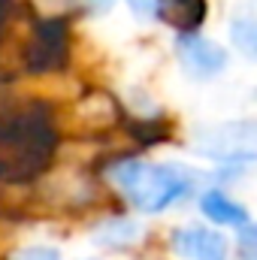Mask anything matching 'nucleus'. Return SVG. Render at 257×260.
<instances>
[{"mask_svg":"<svg viewBox=\"0 0 257 260\" xmlns=\"http://www.w3.org/2000/svg\"><path fill=\"white\" fill-rule=\"evenodd\" d=\"M109 176L115 188L142 212H164L167 206L188 197L197 185L194 173L179 164L124 160V164H115Z\"/></svg>","mask_w":257,"mask_h":260,"instance_id":"obj_1","label":"nucleus"},{"mask_svg":"<svg viewBox=\"0 0 257 260\" xmlns=\"http://www.w3.org/2000/svg\"><path fill=\"white\" fill-rule=\"evenodd\" d=\"M179 61L194 79H212L227 67V52L200 34H185L179 40Z\"/></svg>","mask_w":257,"mask_h":260,"instance_id":"obj_2","label":"nucleus"},{"mask_svg":"<svg viewBox=\"0 0 257 260\" xmlns=\"http://www.w3.org/2000/svg\"><path fill=\"white\" fill-rule=\"evenodd\" d=\"M203 151L209 157H257V124H227L203 136Z\"/></svg>","mask_w":257,"mask_h":260,"instance_id":"obj_3","label":"nucleus"},{"mask_svg":"<svg viewBox=\"0 0 257 260\" xmlns=\"http://www.w3.org/2000/svg\"><path fill=\"white\" fill-rule=\"evenodd\" d=\"M176 251L185 260H227V239L209 227H185L173 236Z\"/></svg>","mask_w":257,"mask_h":260,"instance_id":"obj_4","label":"nucleus"},{"mask_svg":"<svg viewBox=\"0 0 257 260\" xmlns=\"http://www.w3.org/2000/svg\"><path fill=\"white\" fill-rule=\"evenodd\" d=\"M61 61H64V24L61 21H46L37 34L34 67L37 70H52Z\"/></svg>","mask_w":257,"mask_h":260,"instance_id":"obj_5","label":"nucleus"},{"mask_svg":"<svg viewBox=\"0 0 257 260\" xmlns=\"http://www.w3.org/2000/svg\"><path fill=\"white\" fill-rule=\"evenodd\" d=\"M200 209H203V215H206L209 221H215V224H227V227H242V224H248V212H245L239 203H233L230 197H224L221 191L203 194Z\"/></svg>","mask_w":257,"mask_h":260,"instance_id":"obj_6","label":"nucleus"},{"mask_svg":"<svg viewBox=\"0 0 257 260\" xmlns=\"http://www.w3.org/2000/svg\"><path fill=\"white\" fill-rule=\"evenodd\" d=\"M157 9H164L176 27L182 30H194L203 21L206 12V0H157Z\"/></svg>","mask_w":257,"mask_h":260,"instance_id":"obj_7","label":"nucleus"},{"mask_svg":"<svg viewBox=\"0 0 257 260\" xmlns=\"http://www.w3.org/2000/svg\"><path fill=\"white\" fill-rule=\"evenodd\" d=\"M230 40L245 58L257 61V12H239L230 21Z\"/></svg>","mask_w":257,"mask_h":260,"instance_id":"obj_8","label":"nucleus"},{"mask_svg":"<svg viewBox=\"0 0 257 260\" xmlns=\"http://www.w3.org/2000/svg\"><path fill=\"white\" fill-rule=\"evenodd\" d=\"M94 236H97L100 242H106V245H130V242H136V239L142 236V230H139V224L130 221V218H115V221H106Z\"/></svg>","mask_w":257,"mask_h":260,"instance_id":"obj_9","label":"nucleus"},{"mask_svg":"<svg viewBox=\"0 0 257 260\" xmlns=\"http://www.w3.org/2000/svg\"><path fill=\"white\" fill-rule=\"evenodd\" d=\"M239 260H257V224L239 227Z\"/></svg>","mask_w":257,"mask_h":260,"instance_id":"obj_10","label":"nucleus"},{"mask_svg":"<svg viewBox=\"0 0 257 260\" xmlns=\"http://www.w3.org/2000/svg\"><path fill=\"white\" fill-rule=\"evenodd\" d=\"M124 3L130 6V12H133L136 18H145V21H148V18L157 15V0H124Z\"/></svg>","mask_w":257,"mask_h":260,"instance_id":"obj_11","label":"nucleus"},{"mask_svg":"<svg viewBox=\"0 0 257 260\" xmlns=\"http://www.w3.org/2000/svg\"><path fill=\"white\" fill-rule=\"evenodd\" d=\"M21 260H61L52 248H30V251H24V257Z\"/></svg>","mask_w":257,"mask_h":260,"instance_id":"obj_12","label":"nucleus"}]
</instances>
